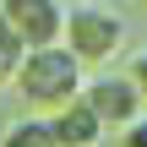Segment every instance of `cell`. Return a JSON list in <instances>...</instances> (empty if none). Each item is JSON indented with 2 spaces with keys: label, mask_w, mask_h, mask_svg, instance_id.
Here are the masks:
<instances>
[{
  "label": "cell",
  "mask_w": 147,
  "mask_h": 147,
  "mask_svg": "<svg viewBox=\"0 0 147 147\" xmlns=\"http://www.w3.org/2000/svg\"><path fill=\"white\" fill-rule=\"evenodd\" d=\"M16 93H22L33 109L60 115V109L82 104V93H87V65H82L65 44H55V49H27L22 65H16Z\"/></svg>",
  "instance_id": "1"
},
{
  "label": "cell",
  "mask_w": 147,
  "mask_h": 147,
  "mask_svg": "<svg viewBox=\"0 0 147 147\" xmlns=\"http://www.w3.org/2000/svg\"><path fill=\"white\" fill-rule=\"evenodd\" d=\"M125 16L104 0H87V5H65V49L82 60V65H109L120 49H125Z\"/></svg>",
  "instance_id": "2"
},
{
  "label": "cell",
  "mask_w": 147,
  "mask_h": 147,
  "mask_svg": "<svg viewBox=\"0 0 147 147\" xmlns=\"http://www.w3.org/2000/svg\"><path fill=\"white\" fill-rule=\"evenodd\" d=\"M0 16L22 38V49H55L65 38V0H0Z\"/></svg>",
  "instance_id": "3"
},
{
  "label": "cell",
  "mask_w": 147,
  "mask_h": 147,
  "mask_svg": "<svg viewBox=\"0 0 147 147\" xmlns=\"http://www.w3.org/2000/svg\"><path fill=\"white\" fill-rule=\"evenodd\" d=\"M82 104L104 120V125H131L136 115H147L142 93H136V82L125 76V71H98V76H87V93H82Z\"/></svg>",
  "instance_id": "4"
},
{
  "label": "cell",
  "mask_w": 147,
  "mask_h": 147,
  "mask_svg": "<svg viewBox=\"0 0 147 147\" xmlns=\"http://www.w3.org/2000/svg\"><path fill=\"white\" fill-rule=\"evenodd\" d=\"M49 125H55V136L60 147H98L109 136V125L87 109V104H71V109H60V115H49Z\"/></svg>",
  "instance_id": "5"
},
{
  "label": "cell",
  "mask_w": 147,
  "mask_h": 147,
  "mask_svg": "<svg viewBox=\"0 0 147 147\" xmlns=\"http://www.w3.org/2000/svg\"><path fill=\"white\" fill-rule=\"evenodd\" d=\"M0 147H60V136H55L49 115H27V120H16V125H5Z\"/></svg>",
  "instance_id": "6"
},
{
  "label": "cell",
  "mask_w": 147,
  "mask_h": 147,
  "mask_svg": "<svg viewBox=\"0 0 147 147\" xmlns=\"http://www.w3.org/2000/svg\"><path fill=\"white\" fill-rule=\"evenodd\" d=\"M22 55H27V49H22V38H16V33H11V22L0 16V87H5V82H16Z\"/></svg>",
  "instance_id": "7"
},
{
  "label": "cell",
  "mask_w": 147,
  "mask_h": 147,
  "mask_svg": "<svg viewBox=\"0 0 147 147\" xmlns=\"http://www.w3.org/2000/svg\"><path fill=\"white\" fill-rule=\"evenodd\" d=\"M131 82H136V93H142V104H147V49H136L131 55V71H125Z\"/></svg>",
  "instance_id": "8"
},
{
  "label": "cell",
  "mask_w": 147,
  "mask_h": 147,
  "mask_svg": "<svg viewBox=\"0 0 147 147\" xmlns=\"http://www.w3.org/2000/svg\"><path fill=\"white\" fill-rule=\"evenodd\" d=\"M120 147H147V115H136V120L120 131Z\"/></svg>",
  "instance_id": "9"
},
{
  "label": "cell",
  "mask_w": 147,
  "mask_h": 147,
  "mask_svg": "<svg viewBox=\"0 0 147 147\" xmlns=\"http://www.w3.org/2000/svg\"><path fill=\"white\" fill-rule=\"evenodd\" d=\"M71 5H87V0H71Z\"/></svg>",
  "instance_id": "10"
}]
</instances>
